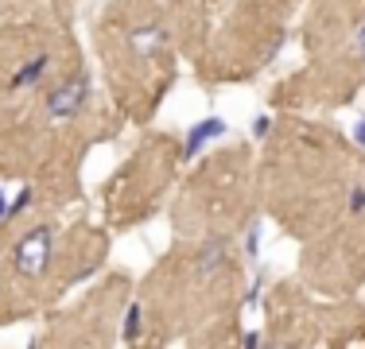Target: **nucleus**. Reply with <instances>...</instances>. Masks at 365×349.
I'll return each mask as SVG.
<instances>
[{"label": "nucleus", "mask_w": 365, "mask_h": 349, "mask_svg": "<svg viewBox=\"0 0 365 349\" xmlns=\"http://www.w3.org/2000/svg\"><path fill=\"white\" fill-rule=\"evenodd\" d=\"M51 252H55V233H51V225H36V229H28L20 241H16L12 264H16L20 276L39 279L51 268Z\"/></svg>", "instance_id": "1"}, {"label": "nucleus", "mask_w": 365, "mask_h": 349, "mask_svg": "<svg viewBox=\"0 0 365 349\" xmlns=\"http://www.w3.org/2000/svg\"><path fill=\"white\" fill-rule=\"evenodd\" d=\"M86 101H90V74H71L66 82H58V90H51L47 117L51 120H71L86 109Z\"/></svg>", "instance_id": "2"}, {"label": "nucleus", "mask_w": 365, "mask_h": 349, "mask_svg": "<svg viewBox=\"0 0 365 349\" xmlns=\"http://www.w3.org/2000/svg\"><path fill=\"white\" fill-rule=\"evenodd\" d=\"M225 136V120L222 117H202V120H195V125L187 128V147H182V160H195L198 152H202L210 140H218Z\"/></svg>", "instance_id": "3"}, {"label": "nucleus", "mask_w": 365, "mask_h": 349, "mask_svg": "<svg viewBox=\"0 0 365 349\" xmlns=\"http://www.w3.org/2000/svg\"><path fill=\"white\" fill-rule=\"evenodd\" d=\"M47 66H51V55H47V51H39V55H31L28 63H24L20 70H16V74H12V82H8V85H12V90H24V85H36L39 78L47 74Z\"/></svg>", "instance_id": "4"}, {"label": "nucleus", "mask_w": 365, "mask_h": 349, "mask_svg": "<svg viewBox=\"0 0 365 349\" xmlns=\"http://www.w3.org/2000/svg\"><path fill=\"white\" fill-rule=\"evenodd\" d=\"M163 39H168V35H163V28H136L133 35H128V43L136 47V55H152V51L160 47Z\"/></svg>", "instance_id": "5"}, {"label": "nucleus", "mask_w": 365, "mask_h": 349, "mask_svg": "<svg viewBox=\"0 0 365 349\" xmlns=\"http://www.w3.org/2000/svg\"><path fill=\"white\" fill-rule=\"evenodd\" d=\"M144 334V311L140 303H128V314H125V342H136Z\"/></svg>", "instance_id": "6"}, {"label": "nucleus", "mask_w": 365, "mask_h": 349, "mask_svg": "<svg viewBox=\"0 0 365 349\" xmlns=\"http://www.w3.org/2000/svg\"><path fill=\"white\" fill-rule=\"evenodd\" d=\"M31 202H36V190H31V187H24L20 194H16L12 202H8V217H20V214H24V209H28Z\"/></svg>", "instance_id": "7"}, {"label": "nucleus", "mask_w": 365, "mask_h": 349, "mask_svg": "<svg viewBox=\"0 0 365 349\" xmlns=\"http://www.w3.org/2000/svg\"><path fill=\"white\" fill-rule=\"evenodd\" d=\"M222 256H225V244H206V252H202V272H214V268L222 264Z\"/></svg>", "instance_id": "8"}, {"label": "nucleus", "mask_w": 365, "mask_h": 349, "mask_svg": "<svg viewBox=\"0 0 365 349\" xmlns=\"http://www.w3.org/2000/svg\"><path fill=\"white\" fill-rule=\"evenodd\" d=\"M350 209H354V214H361V209H365V187L350 190Z\"/></svg>", "instance_id": "9"}, {"label": "nucleus", "mask_w": 365, "mask_h": 349, "mask_svg": "<svg viewBox=\"0 0 365 349\" xmlns=\"http://www.w3.org/2000/svg\"><path fill=\"white\" fill-rule=\"evenodd\" d=\"M268 128H272V117H257V120H253V136H257V140H264Z\"/></svg>", "instance_id": "10"}, {"label": "nucleus", "mask_w": 365, "mask_h": 349, "mask_svg": "<svg viewBox=\"0 0 365 349\" xmlns=\"http://www.w3.org/2000/svg\"><path fill=\"white\" fill-rule=\"evenodd\" d=\"M245 249H249V256H257V252H260V229H257V225L249 229V241H245Z\"/></svg>", "instance_id": "11"}, {"label": "nucleus", "mask_w": 365, "mask_h": 349, "mask_svg": "<svg viewBox=\"0 0 365 349\" xmlns=\"http://www.w3.org/2000/svg\"><path fill=\"white\" fill-rule=\"evenodd\" d=\"M354 144H358V147H365V117L358 120V125H354Z\"/></svg>", "instance_id": "12"}, {"label": "nucleus", "mask_w": 365, "mask_h": 349, "mask_svg": "<svg viewBox=\"0 0 365 349\" xmlns=\"http://www.w3.org/2000/svg\"><path fill=\"white\" fill-rule=\"evenodd\" d=\"M0 222H8V198H4V190H0Z\"/></svg>", "instance_id": "13"}, {"label": "nucleus", "mask_w": 365, "mask_h": 349, "mask_svg": "<svg viewBox=\"0 0 365 349\" xmlns=\"http://www.w3.org/2000/svg\"><path fill=\"white\" fill-rule=\"evenodd\" d=\"M358 47H361V55H365V24H361V31H358Z\"/></svg>", "instance_id": "14"}]
</instances>
